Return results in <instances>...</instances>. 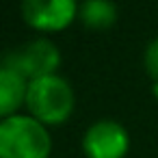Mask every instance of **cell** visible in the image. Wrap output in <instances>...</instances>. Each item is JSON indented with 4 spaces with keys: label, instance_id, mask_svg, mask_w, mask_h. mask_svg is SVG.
<instances>
[{
    "label": "cell",
    "instance_id": "1",
    "mask_svg": "<svg viewBox=\"0 0 158 158\" xmlns=\"http://www.w3.org/2000/svg\"><path fill=\"white\" fill-rule=\"evenodd\" d=\"M52 139L41 121L13 115L0 121V158H50Z\"/></svg>",
    "mask_w": 158,
    "mask_h": 158
},
{
    "label": "cell",
    "instance_id": "2",
    "mask_svg": "<svg viewBox=\"0 0 158 158\" xmlns=\"http://www.w3.org/2000/svg\"><path fill=\"white\" fill-rule=\"evenodd\" d=\"M24 106L44 126H61L74 110V91L63 76H44L28 82Z\"/></svg>",
    "mask_w": 158,
    "mask_h": 158
},
{
    "label": "cell",
    "instance_id": "3",
    "mask_svg": "<svg viewBox=\"0 0 158 158\" xmlns=\"http://www.w3.org/2000/svg\"><path fill=\"white\" fill-rule=\"evenodd\" d=\"M2 65L9 69H15L20 76H24L28 82L56 74L61 65V52L50 39H33L15 50H9L2 56Z\"/></svg>",
    "mask_w": 158,
    "mask_h": 158
},
{
    "label": "cell",
    "instance_id": "4",
    "mask_svg": "<svg viewBox=\"0 0 158 158\" xmlns=\"http://www.w3.org/2000/svg\"><path fill=\"white\" fill-rule=\"evenodd\" d=\"M78 9L74 0H26L22 5V18L35 31L54 33L67 28L78 18Z\"/></svg>",
    "mask_w": 158,
    "mask_h": 158
},
{
    "label": "cell",
    "instance_id": "5",
    "mask_svg": "<svg viewBox=\"0 0 158 158\" xmlns=\"http://www.w3.org/2000/svg\"><path fill=\"white\" fill-rule=\"evenodd\" d=\"M128 147L130 139L126 128L113 119L91 123L82 136V149L89 158H123Z\"/></svg>",
    "mask_w": 158,
    "mask_h": 158
},
{
    "label": "cell",
    "instance_id": "6",
    "mask_svg": "<svg viewBox=\"0 0 158 158\" xmlns=\"http://www.w3.org/2000/svg\"><path fill=\"white\" fill-rule=\"evenodd\" d=\"M28 80L15 69L0 65V119L18 115V108L26 104Z\"/></svg>",
    "mask_w": 158,
    "mask_h": 158
},
{
    "label": "cell",
    "instance_id": "7",
    "mask_svg": "<svg viewBox=\"0 0 158 158\" xmlns=\"http://www.w3.org/2000/svg\"><path fill=\"white\" fill-rule=\"evenodd\" d=\"M78 18L89 28H108L117 20V7L108 0H89V2L80 5Z\"/></svg>",
    "mask_w": 158,
    "mask_h": 158
},
{
    "label": "cell",
    "instance_id": "8",
    "mask_svg": "<svg viewBox=\"0 0 158 158\" xmlns=\"http://www.w3.org/2000/svg\"><path fill=\"white\" fill-rule=\"evenodd\" d=\"M143 61H145L147 74L158 82V37L147 44V48H145V59H143Z\"/></svg>",
    "mask_w": 158,
    "mask_h": 158
},
{
    "label": "cell",
    "instance_id": "9",
    "mask_svg": "<svg viewBox=\"0 0 158 158\" xmlns=\"http://www.w3.org/2000/svg\"><path fill=\"white\" fill-rule=\"evenodd\" d=\"M154 95H156V98H158V82H156V85H154Z\"/></svg>",
    "mask_w": 158,
    "mask_h": 158
}]
</instances>
